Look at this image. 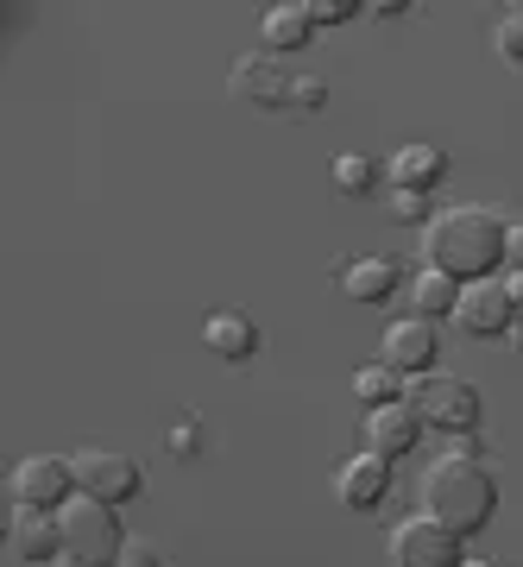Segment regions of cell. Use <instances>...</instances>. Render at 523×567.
I'll return each instance as SVG.
<instances>
[{"instance_id":"cell-1","label":"cell","mask_w":523,"mask_h":567,"mask_svg":"<svg viewBox=\"0 0 523 567\" xmlns=\"http://www.w3.org/2000/svg\"><path fill=\"white\" fill-rule=\"evenodd\" d=\"M504 246H511V227L492 215V208H448L423 227V259L429 271H442L454 284H480L504 265Z\"/></svg>"},{"instance_id":"cell-2","label":"cell","mask_w":523,"mask_h":567,"mask_svg":"<svg viewBox=\"0 0 523 567\" xmlns=\"http://www.w3.org/2000/svg\"><path fill=\"white\" fill-rule=\"evenodd\" d=\"M423 511L435 524H448L454 536H480L499 511V480L485 473V461H466V454H442L423 480Z\"/></svg>"},{"instance_id":"cell-3","label":"cell","mask_w":523,"mask_h":567,"mask_svg":"<svg viewBox=\"0 0 523 567\" xmlns=\"http://www.w3.org/2000/svg\"><path fill=\"white\" fill-rule=\"evenodd\" d=\"M58 529H63V561H76V567H114L126 548V529L114 517V505H101L89 492H76L58 511Z\"/></svg>"},{"instance_id":"cell-4","label":"cell","mask_w":523,"mask_h":567,"mask_svg":"<svg viewBox=\"0 0 523 567\" xmlns=\"http://www.w3.org/2000/svg\"><path fill=\"white\" fill-rule=\"evenodd\" d=\"M410 404L423 416V429L448 435V442H461V435H480V391L466 385V379H417L410 385Z\"/></svg>"},{"instance_id":"cell-5","label":"cell","mask_w":523,"mask_h":567,"mask_svg":"<svg viewBox=\"0 0 523 567\" xmlns=\"http://www.w3.org/2000/svg\"><path fill=\"white\" fill-rule=\"evenodd\" d=\"M461 536L448 524H435V517H403L398 529H391V567H461Z\"/></svg>"},{"instance_id":"cell-6","label":"cell","mask_w":523,"mask_h":567,"mask_svg":"<svg viewBox=\"0 0 523 567\" xmlns=\"http://www.w3.org/2000/svg\"><path fill=\"white\" fill-rule=\"evenodd\" d=\"M70 498H76V461H58V454H32V461L13 466V505L63 511Z\"/></svg>"},{"instance_id":"cell-7","label":"cell","mask_w":523,"mask_h":567,"mask_svg":"<svg viewBox=\"0 0 523 567\" xmlns=\"http://www.w3.org/2000/svg\"><path fill=\"white\" fill-rule=\"evenodd\" d=\"M511 316H517V303H511L504 278L461 284V303H454V322H461V334H473V341H499V334H511Z\"/></svg>"},{"instance_id":"cell-8","label":"cell","mask_w":523,"mask_h":567,"mask_svg":"<svg viewBox=\"0 0 523 567\" xmlns=\"http://www.w3.org/2000/svg\"><path fill=\"white\" fill-rule=\"evenodd\" d=\"M140 486H145L140 461L107 454V447L76 454V492H89V498H101V505H126V498H140Z\"/></svg>"},{"instance_id":"cell-9","label":"cell","mask_w":523,"mask_h":567,"mask_svg":"<svg viewBox=\"0 0 523 567\" xmlns=\"http://www.w3.org/2000/svg\"><path fill=\"white\" fill-rule=\"evenodd\" d=\"M435 353H442V334H435L429 316H398V322L384 328V365L398 379H429Z\"/></svg>"},{"instance_id":"cell-10","label":"cell","mask_w":523,"mask_h":567,"mask_svg":"<svg viewBox=\"0 0 523 567\" xmlns=\"http://www.w3.org/2000/svg\"><path fill=\"white\" fill-rule=\"evenodd\" d=\"M384 492H391V461L384 454H353V461H341V473H335V498H341L347 511H372L384 505Z\"/></svg>"},{"instance_id":"cell-11","label":"cell","mask_w":523,"mask_h":567,"mask_svg":"<svg viewBox=\"0 0 523 567\" xmlns=\"http://www.w3.org/2000/svg\"><path fill=\"white\" fill-rule=\"evenodd\" d=\"M227 89H234V102H246V107H290V76H284L271 58H240L227 70Z\"/></svg>"},{"instance_id":"cell-12","label":"cell","mask_w":523,"mask_h":567,"mask_svg":"<svg viewBox=\"0 0 523 567\" xmlns=\"http://www.w3.org/2000/svg\"><path fill=\"white\" fill-rule=\"evenodd\" d=\"M202 347H208L215 360H227V365H246L253 353H259V322L240 316V309H215V316L202 322Z\"/></svg>"},{"instance_id":"cell-13","label":"cell","mask_w":523,"mask_h":567,"mask_svg":"<svg viewBox=\"0 0 523 567\" xmlns=\"http://www.w3.org/2000/svg\"><path fill=\"white\" fill-rule=\"evenodd\" d=\"M366 442H372V454H384V461L410 454V447L423 442V416H417V404H410V398H398V404L372 410V423H366Z\"/></svg>"},{"instance_id":"cell-14","label":"cell","mask_w":523,"mask_h":567,"mask_svg":"<svg viewBox=\"0 0 523 567\" xmlns=\"http://www.w3.org/2000/svg\"><path fill=\"white\" fill-rule=\"evenodd\" d=\"M7 543L20 561H63V529H58V511H32L20 505L13 529H7Z\"/></svg>"},{"instance_id":"cell-15","label":"cell","mask_w":523,"mask_h":567,"mask_svg":"<svg viewBox=\"0 0 523 567\" xmlns=\"http://www.w3.org/2000/svg\"><path fill=\"white\" fill-rule=\"evenodd\" d=\"M398 284H403V271L391 259H379V252H366V259H347L341 265V290L353 297V303H384Z\"/></svg>"},{"instance_id":"cell-16","label":"cell","mask_w":523,"mask_h":567,"mask_svg":"<svg viewBox=\"0 0 523 567\" xmlns=\"http://www.w3.org/2000/svg\"><path fill=\"white\" fill-rule=\"evenodd\" d=\"M448 177V152L442 145H403L398 158H391V183H398V189H435V183Z\"/></svg>"},{"instance_id":"cell-17","label":"cell","mask_w":523,"mask_h":567,"mask_svg":"<svg viewBox=\"0 0 523 567\" xmlns=\"http://www.w3.org/2000/svg\"><path fill=\"white\" fill-rule=\"evenodd\" d=\"M265 44L271 51H302L309 44V32H316V13L302 7V0H278V7H265Z\"/></svg>"},{"instance_id":"cell-18","label":"cell","mask_w":523,"mask_h":567,"mask_svg":"<svg viewBox=\"0 0 523 567\" xmlns=\"http://www.w3.org/2000/svg\"><path fill=\"white\" fill-rule=\"evenodd\" d=\"M353 398H360L366 410H384V404H398V398H403V379L384 360L379 365H360V372H353Z\"/></svg>"},{"instance_id":"cell-19","label":"cell","mask_w":523,"mask_h":567,"mask_svg":"<svg viewBox=\"0 0 523 567\" xmlns=\"http://www.w3.org/2000/svg\"><path fill=\"white\" fill-rule=\"evenodd\" d=\"M410 297H417V316H429V322H442V316H454V303H461V284H454V278H442V271H423Z\"/></svg>"},{"instance_id":"cell-20","label":"cell","mask_w":523,"mask_h":567,"mask_svg":"<svg viewBox=\"0 0 523 567\" xmlns=\"http://www.w3.org/2000/svg\"><path fill=\"white\" fill-rule=\"evenodd\" d=\"M372 183H379V164L372 158H360V152H341V158H335V189H341V196H366Z\"/></svg>"},{"instance_id":"cell-21","label":"cell","mask_w":523,"mask_h":567,"mask_svg":"<svg viewBox=\"0 0 523 567\" xmlns=\"http://www.w3.org/2000/svg\"><path fill=\"white\" fill-rule=\"evenodd\" d=\"M499 58L511 63V70H523V7H511L499 20Z\"/></svg>"},{"instance_id":"cell-22","label":"cell","mask_w":523,"mask_h":567,"mask_svg":"<svg viewBox=\"0 0 523 567\" xmlns=\"http://www.w3.org/2000/svg\"><path fill=\"white\" fill-rule=\"evenodd\" d=\"M391 215H398V221H435L423 189H391Z\"/></svg>"},{"instance_id":"cell-23","label":"cell","mask_w":523,"mask_h":567,"mask_svg":"<svg viewBox=\"0 0 523 567\" xmlns=\"http://www.w3.org/2000/svg\"><path fill=\"white\" fill-rule=\"evenodd\" d=\"M322 102H328V82L322 76H290V107H309V114H316Z\"/></svg>"},{"instance_id":"cell-24","label":"cell","mask_w":523,"mask_h":567,"mask_svg":"<svg viewBox=\"0 0 523 567\" xmlns=\"http://www.w3.org/2000/svg\"><path fill=\"white\" fill-rule=\"evenodd\" d=\"M114 567H164V555L152 543H133V536H126V548H121V561Z\"/></svg>"},{"instance_id":"cell-25","label":"cell","mask_w":523,"mask_h":567,"mask_svg":"<svg viewBox=\"0 0 523 567\" xmlns=\"http://www.w3.org/2000/svg\"><path fill=\"white\" fill-rule=\"evenodd\" d=\"M309 13H316V25H341V20H353L360 7H353V0H316Z\"/></svg>"},{"instance_id":"cell-26","label":"cell","mask_w":523,"mask_h":567,"mask_svg":"<svg viewBox=\"0 0 523 567\" xmlns=\"http://www.w3.org/2000/svg\"><path fill=\"white\" fill-rule=\"evenodd\" d=\"M504 265H511V271H523V221L511 227V246H504Z\"/></svg>"},{"instance_id":"cell-27","label":"cell","mask_w":523,"mask_h":567,"mask_svg":"<svg viewBox=\"0 0 523 567\" xmlns=\"http://www.w3.org/2000/svg\"><path fill=\"white\" fill-rule=\"evenodd\" d=\"M504 290H511V303L523 309V271H511V278H504Z\"/></svg>"},{"instance_id":"cell-28","label":"cell","mask_w":523,"mask_h":567,"mask_svg":"<svg viewBox=\"0 0 523 567\" xmlns=\"http://www.w3.org/2000/svg\"><path fill=\"white\" fill-rule=\"evenodd\" d=\"M504 341H511V347H517V353H523V309H517V316H511V334H504Z\"/></svg>"},{"instance_id":"cell-29","label":"cell","mask_w":523,"mask_h":567,"mask_svg":"<svg viewBox=\"0 0 523 567\" xmlns=\"http://www.w3.org/2000/svg\"><path fill=\"white\" fill-rule=\"evenodd\" d=\"M461 567H492V561H461Z\"/></svg>"}]
</instances>
